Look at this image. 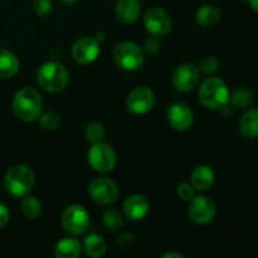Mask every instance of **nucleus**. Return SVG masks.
<instances>
[{
	"label": "nucleus",
	"mask_w": 258,
	"mask_h": 258,
	"mask_svg": "<svg viewBox=\"0 0 258 258\" xmlns=\"http://www.w3.org/2000/svg\"><path fill=\"white\" fill-rule=\"evenodd\" d=\"M42 98L34 88L25 87L18 91L13 101L15 116L23 121H34L42 112Z\"/></svg>",
	"instance_id": "f257e3e1"
},
{
	"label": "nucleus",
	"mask_w": 258,
	"mask_h": 258,
	"mask_svg": "<svg viewBox=\"0 0 258 258\" xmlns=\"http://www.w3.org/2000/svg\"><path fill=\"white\" fill-rule=\"evenodd\" d=\"M37 81L43 90L48 92H59L67 86L68 72L58 62H47L38 70Z\"/></svg>",
	"instance_id": "f03ea898"
},
{
	"label": "nucleus",
	"mask_w": 258,
	"mask_h": 258,
	"mask_svg": "<svg viewBox=\"0 0 258 258\" xmlns=\"http://www.w3.org/2000/svg\"><path fill=\"white\" fill-rule=\"evenodd\" d=\"M4 185L12 196L25 197L34 185V174L27 165L13 166L5 175Z\"/></svg>",
	"instance_id": "7ed1b4c3"
},
{
	"label": "nucleus",
	"mask_w": 258,
	"mask_h": 258,
	"mask_svg": "<svg viewBox=\"0 0 258 258\" xmlns=\"http://www.w3.org/2000/svg\"><path fill=\"white\" fill-rule=\"evenodd\" d=\"M199 98L206 107L218 110L226 107L229 101V91L226 83L219 78H208L199 90Z\"/></svg>",
	"instance_id": "20e7f679"
},
{
	"label": "nucleus",
	"mask_w": 258,
	"mask_h": 258,
	"mask_svg": "<svg viewBox=\"0 0 258 258\" xmlns=\"http://www.w3.org/2000/svg\"><path fill=\"white\" fill-rule=\"evenodd\" d=\"M116 63L126 71L140 70L144 64L143 49L133 42H122L113 50Z\"/></svg>",
	"instance_id": "39448f33"
},
{
	"label": "nucleus",
	"mask_w": 258,
	"mask_h": 258,
	"mask_svg": "<svg viewBox=\"0 0 258 258\" xmlns=\"http://www.w3.org/2000/svg\"><path fill=\"white\" fill-rule=\"evenodd\" d=\"M87 158L90 165L100 173L111 171L116 165L115 150L102 141L93 144L88 151Z\"/></svg>",
	"instance_id": "423d86ee"
},
{
	"label": "nucleus",
	"mask_w": 258,
	"mask_h": 258,
	"mask_svg": "<svg viewBox=\"0 0 258 258\" xmlns=\"http://www.w3.org/2000/svg\"><path fill=\"white\" fill-rule=\"evenodd\" d=\"M88 224H90V216L87 211L78 204L68 207L62 216L63 228L73 236L85 233L88 228Z\"/></svg>",
	"instance_id": "0eeeda50"
},
{
	"label": "nucleus",
	"mask_w": 258,
	"mask_h": 258,
	"mask_svg": "<svg viewBox=\"0 0 258 258\" xmlns=\"http://www.w3.org/2000/svg\"><path fill=\"white\" fill-rule=\"evenodd\" d=\"M144 24L153 37L161 38L170 32L171 20L165 10L161 8H151L144 17Z\"/></svg>",
	"instance_id": "6e6552de"
},
{
	"label": "nucleus",
	"mask_w": 258,
	"mask_h": 258,
	"mask_svg": "<svg viewBox=\"0 0 258 258\" xmlns=\"http://www.w3.org/2000/svg\"><path fill=\"white\" fill-rule=\"evenodd\" d=\"M88 194L95 202L100 204H110L116 201L118 188L112 180L107 178L95 179L88 185Z\"/></svg>",
	"instance_id": "1a4fd4ad"
},
{
	"label": "nucleus",
	"mask_w": 258,
	"mask_h": 258,
	"mask_svg": "<svg viewBox=\"0 0 258 258\" xmlns=\"http://www.w3.org/2000/svg\"><path fill=\"white\" fill-rule=\"evenodd\" d=\"M154 102H155V97H154L153 91L141 86L131 91L126 101V106L130 112L135 115H144L153 108Z\"/></svg>",
	"instance_id": "9d476101"
},
{
	"label": "nucleus",
	"mask_w": 258,
	"mask_h": 258,
	"mask_svg": "<svg viewBox=\"0 0 258 258\" xmlns=\"http://www.w3.org/2000/svg\"><path fill=\"white\" fill-rule=\"evenodd\" d=\"M189 216L196 223H209L216 216V204L208 197H194L189 204Z\"/></svg>",
	"instance_id": "9b49d317"
},
{
	"label": "nucleus",
	"mask_w": 258,
	"mask_h": 258,
	"mask_svg": "<svg viewBox=\"0 0 258 258\" xmlns=\"http://www.w3.org/2000/svg\"><path fill=\"white\" fill-rule=\"evenodd\" d=\"M100 54V43L91 37H83L73 44L72 55L80 64H88L96 60Z\"/></svg>",
	"instance_id": "f8f14e48"
},
{
	"label": "nucleus",
	"mask_w": 258,
	"mask_h": 258,
	"mask_svg": "<svg viewBox=\"0 0 258 258\" xmlns=\"http://www.w3.org/2000/svg\"><path fill=\"white\" fill-rule=\"evenodd\" d=\"M199 81L198 68L190 63L181 64L174 71L173 73V85L174 87L181 92H188L193 90Z\"/></svg>",
	"instance_id": "ddd939ff"
},
{
	"label": "nucleus",
	"mask_w": 258,
	"mask_h": 258,
	"mask_svg": "<svg viewBox=\"0 0 258 258\" xmlns=\"http://www.w3.org/2000/svg\"><path fill=\"white\" fill-rule=\"evenodd\" d=\"M166 117H168L169 123L175 130L179 131L188 130L191 126V123H193V112H191V110L188 106L180 102L173 103L168 108Z\"/></svg>",
	"instance_id": "4468645a"
},
{
	"label": "nucleus",
	"mask_w": 258,
	"mask_h": 258,
	"mask_svg": "<svg viewBox=\"0 0 258 258\" xmlns=\"http://www.w3.org/2000/svg\"><path fill=\"white\" fill-rule=\"evenodd\" d=\"M149 208H150V206H149L148 199L143 196H139V194L128 197L123 203L125 216L130 218L131 221L143 219L148 214Z\"/></svg>",
	"instance_id": "2eb2a0df"
},
{
	"label": "nucleus",
	"mask_w": 258,
	"mask_h": 258,
	"mask_svg": "<svg viewBox=\"0 0 258 258\" xmlns=\"http://www.w3.org/2000/svg\"><path fill=\"white\" fill-rule=\"evenodd\" d=\"M116 17L122 23L130 24L139 18L141 5L139 0H118L116 4Z\"/></svg>",
	"instance_id": "dca6fc26"
},
{
	"label": "nucleus",
	"mask_w": 258,
	"mask_h": 258,
	"mask_svg": "<svg viewBox=\"0 0 258 258\" xmlns=\"http://www.w3.org/2000/svg\"><path fill=\"white\" fill-rule=\"evenodd\" d=\"M214 183V171L208 165L197 166L191 175V185L197 190H207Z\"/></svg>",
	"instance_id": "f3484780"
},
{
	"label": "nucleus",
	"mask_w": 258,
	"mask_h": 258,
	"mask_svg": "<svg viewBox=\"0 0 258 258\" xmlns=\"http://www.w3.org/2000/svg\"><path fill=\"white\" fill-rule=\"evenodd\" d=\"M239 130L242 135L248 139L258 138V110H248L241 118Z\"/></svg>",
	"instance_id": "a211bd4d"
},
{
	"label": "nucleus",
	"mask_w": 258,
	"mask_h": 258,
	"mask_svg": "<svg viewBox=\"0 0 258 258\" xmlns=\"http://www.w3.org/2000/svg\"><path fill=\"white\" fill-rule=\"evenodd\" d=\"M81 254V243L77 238L67 237L55 246V256L58 258H76Z\"/></svg>",
	"instance_id": "6ab92c4d"
},
{
	"label": "nucleus",
	"mask_w": 258,
	"mask_h": 258,
	"mask_svg": "<svg viewBox=\"0 0 258 258\" xmlns=\"http://www.w3.org/2000/svg\"><path fill=\"white\" fill-rule=\"evenodd\" d=\"M19 70V60L12 52L0 49V77H13Z\"/></svg>",
	"instance_id": "aec40b11"
},
{
	"label": "nucleus",
	"mask_w": 258,
	"mask_h": 258,
	"mask_svg": "<svg viewBox=\"0 0 258 258\" xmlns=\"http://www.w3.org/2000/svg\"><path fill=\"white\" fill-rule=\"evenodd\" d=\"M219 18H221L219 10L214 5L207 4L199 8L198 12H197L196 19L199 25L204 28H209L216 25L219 22Z\"/></svg>",
	"instance_id": "412c9836"
},
{
	"label": "nucleus",
	"mask_w": 258,
	"mask_h": 258,
	"mask_svg": "<svg viewBox=\"0 0 258 258\" xmlns=\"http://www.w3.org/2000/svg\"><path fill=\"white\" fill-rule=\"evenodd\" d=\"M85 251L93 258L102 257L106 253V242L101 236L91 233L85 239Z\"/></svg>",
	"instance_id": "4be33fe9"
},
{
	"label": "nucleus",
	"mask_w": 258,
	"mask_h": 258,
	"mask_svg": "<svg viewBox=\"0 0 258 258\" xmlns=\"http://www.w3.org/2000/svg\"><path fill=\"white\" fill-rule=\"evenodd\" d=\"M22 211L25 217L30 219H35L42 213V206H40V202L35 197L25 196L22 202Z\"/></svg>",
	"instance_id": "5701e85b"
},
{
	"label": "nucleus",
	"mask_w": 258,
	"mask_h": 258,
	"mask_svg": "<svg viewBox=\"0 0 258 258\" xmlns=\"http://www.w3.org/2000/svg\"><path fill=\"white\" fill-rule=\"evenodd\" d=\"M85 135L86 139L88 141H91V143H100L105 138V128H103V126L101 123L92 122L86 126Z\"/></svg>",
	"instance_id": "b1692460"
},
{
	"label": "nucleus",
	"mask_w": 258,
	"mask_h": 258,
	"mask_svg": "<svg viewBox=\"0 0 258 258\" xmlns=\"http://www.w3.org/2000/svg\"><path fill=\"white\" fill-rule=\"evenodd\" d=\"M232 105L237 108H246L252 103V95L247 90L239 88L232 95Z\"/></svg>",
	"instance_id": "393cba45"
},
{
	"label": "nucleus",
	"mask_w": 258,
	"mask_h": 258,
	"mask_svg": "<svg viewBox=\"0 0 258 258\" xmlns=\"http://www.w3.org/2000/svg\"><path fill=\"white\" fill-rule=\"evenodd\" d=\"M103 224L110 231H116L122 226V217L116 211H107L103 216Z\"/></svg>",
	"instance_id": "a878e982"
},
{
	"label": "nucleus",
	"mask_w": 258,
	"mask_h": 258,
	"mask_svg": "<svg viewBox=\"0 0 258 258\" xmlns=\"http://www.w3.org/2000/svg\"><path fill=\"white\" fill-rule=\"evenodd\" d=\"M40 126L47 131H53L59 125V118L54 112H45L40 116Z\"/></svg>",
	"instance_id": "bb28decb"
},
{
	"label": "nucleus",
	"mask_w": 258,
	"mask_h": 258,
	"mask_svg": "<svg viewBox=\"0 0 258 258\" xmlns=\"http://www.w3.org/2000/svg\"><path fill=\"white\" fill-rule=\"evenodd\" d=\"M52 2L50 0H35L34 2V12L39 17L45 18L52 13Z\"/></svg>",
	"instance_id": "cd10ccee"
},
{
	"label": "nucleus",
	"mask_w": 258,
	"mask_h": 258,
	"mask_svg": "<svg viewBox=\"0 0 258 258\" xmlns=\"http://www.w3.org/2000/svg\"><path fill=\"white\" fill-rule=\"evenodd\" d=\"M218 60L214 57H206L201 63H199V70L206 75H212L218 70Z\"/></svg>",
	"instance_id": "c85d7f7f"
},
{
	"label": "nucleus",
	"mask_w": 258,
	"mask_h": 258,
	"mask_svg": "<svg viewBox=\"0 0 258 258\" xmlns=\"http://www.w3.org/2000/svg\"><path fill=\"white\" fill-rule=\"evenodd\" d=\"M178 196L180 197L183 201H191L194 198V188L193 185L188 183H183L178 186V190H176Z\"/></svg>",
	"instance_id": "c756f323"
},
{
	"label": "nucleus",
	"mask_w": 258,
	"mask_h": 258,
	"mask_svg": "<svg viewBox=\"0 0 258 258\" xmlns=\"http://www.w3.org/2000/svg\"><path fill=\"white\" fill-rule=\"evenodd\" d=\"M134 243H135V237H134L133 234L125 233L121 236L120 239H118V244H120L122 248H128V247L133 246Z\"/></svg>",
	"instance_id": "7c9ffc66"
},
{
	"label": "nucleus",
	"mask_w": 258,
	"mask_h": 258,
	"mask_svg": "<svg viewBox=\"0 0 258 258\" xmlns=\"http://www.w3.org/2000/svg\"><path fill=\"white\" fill-rule=\"evenodd\" d=\"M145 50L149 54H155L159 50V42L155 38H150L145 42Z\"/></svg>",
	"instance_id": "2f4dec72"
},
{
	"label": "nucleus",
	"mask_w": 258,
	"mask_h": 258,
	"mask_svg": "<svg viewBox=\"0 0 258 258\" xmlns=\"http://www.w3.org/2000/svg\"><path fill=\"white\" fill-rule=\"evenodd\" d=\"M9 222V211L3 203H0V228L5 227Z\"/></svg>",
	"instance_id": "473e14b6"
},
{
	"label": "nucleus",
	"mask_w": 258,
	"mask_h": 258,
	"mask_svg": "<svg viewBox=\"0 0 258 258\" xmlns=\"http://www.w3.org/2000/svg\"><path fill=\"white\" fill-rule=\"evenodd\" d=\"M247 2L249 3V5H251L254 12L258 13V0H247Z\"/></svg>",
	"instance_id": "72a5a7b5"
},
{
	"label": "nucleus",
	"mask_w": 258,
	"mask_h": 258,
	"mask_svg": "<svg viewBox=\"0 0 258 258\" xmlns=\"http://www.w3.org/2000/svg\"><path fill=\"white\" fill-rule=\"evenodd\" d=\"M166 257H176V258H183V254H179V253H165L163 254V258Z\"/></svg>",
	"instance_id": "f704fd0d"
},
{
	"label": "nucleus",
	"mask_w": 258,
	"mask_h": 258,
	"mask_svg": "<svg viewBox=\"0 0 258 258\" xmlns=\"http://www.w3.org/2000/svg\"><path fill=\"white\" fill-rule=\"evenodd\" d=\"M60 2H63V3H66V4H72V3H75V2H77V0H60Z\"/></svg>",
	"instance_id": "c9c22d12"
}]
</instances>
